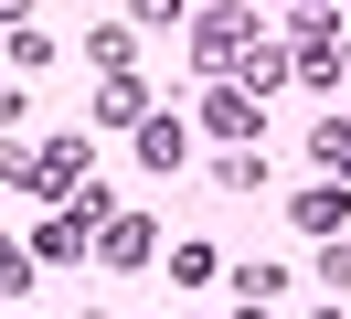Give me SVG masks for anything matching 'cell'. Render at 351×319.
<instances>
[{"mask_svg": "<svg viewBox=\"0 0 351 319\" xmlns=\"http://www.w3.org/2000/svg\"><path fill=\"white\" fill-rule=\"evenodd\" d=\"M256 117H266V106L234 96V85H213V96H202V128H213V139H256Z\"/></svg>", "mask_w": 351, "mask_h": 319, "instance_id": "6da1fadb", "label": "cell"}, {"mask_svg": "<svg viewBox=\"0 0 351 319\" xmlns=\"http://www.w3.org/2000/svg\"><path fill=\"white\" fill-rule=\"evenodd\" d=\"M234 54H245V21H234V11L192 21V64H202V75H213V64H234Z\"/></svg>", "mask_w": 351, "mask_h": 319, "instance_id": "7a4b0ae2", "label": "cell"}, {"mask_svg": "<svg viewBox=\"0 0 351 319\" xmlns=\"http://www.w3.org/2000/svg\"><path fill=\"white\" fill-rule=\"evenodd\" d=\"M96 128H149V85H138V75H107V96H96Z\"/></svg>", "mask_w": 351, "mask_h": 319, "instance_id": "3957f363", "label": "cell"}, {"mask_svg": "<svg viewBox=\"0 0 351 319\" xmlns=\"http://www.w3.org/2000/svg\"><path fill=\"white\" fill-rule=\"evenodd\" d=\"M149 245H160V234L138 224V213H117V224L96 234V255H107V266H149Z\"/></svg>", "mask_w": 351, "mask_h": 319, "instance_id": "277c9868", "label": "cell"}, {"mask_svg": "<svg viewBox=\"0 0 351 319\" xmlns=\"http://www.w3.org/2000/svg\"><path fill=\"white\" fill-rule=\"evenodd\" d=\"M181 149H192L181 117H149V128H138V160H149V170H181Z\"/></svg>", "mask_w": 351, "mask_h": 319, "instance_id": "5b68a950", "label": "cell"}, {"mask_svg": "<svg viewBox=\"0 0 351 319\" xmlns=\"http://www.w3.org/2000/svg\"><path fill=\"white\" fill-rule=\"evenodd\" d=\"M213 266H223L213 245H171V276H181V287H213Z\"/></svg>", "mask_w": 351, "mask_h": 319, "instance_id": "8992f818", "label": "cell"}, {"mask_svg": "<svg viewBox=\"0 0 351 319\" xmlns=\"http://www.w3.org/2000/svg\"><path fill=\"white\" fill-rule=\"evenodd\" d=\"M330 224H341V191H330V181L298 191V234H330Z\"/></svg>", "mask_w": 351, "mask_h": 319, "instance_id": "52a82bcc", "label": "cell"}, {"mask_svg": "<svg viewBox=\"0 0 351 319\" xmlns=\"http://www.w3.org/2000/svg\"><path fill=\"white\" fill-rule=\"evenodd\" d=\"M86 54L107 64V75H138V64H128V32H117V21H96V43H86Z\"/></svg>", "mask_w": 351, "mask_h": 319, "instance_id": "ba28073f", "label": "cell"}, {"mask_svg": "<svg viewBox=\"0 0 351 319\" xmlns=\"http://www.w3.org/2000/svg\"><path fill=\"white\" fill-rule=\"evenodd\" d=\"M319 160H330V170H351V128H319Z\"/></svg>", "mask_w": 351, "mask_h": 319, "instance_id": "9c48e42d", "label": "cell"}]
</instances>
